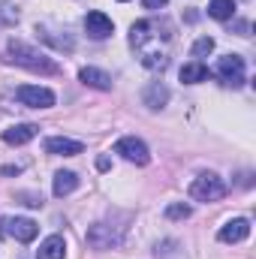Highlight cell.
<instances>
[{"label":"cell","mask_w":256,"mask_h":259,"mask_svg":"<svg viewBox=\"0 0 256 259\" xmlns=\"http://www.w3.org/2000/svg\"><path fill=\"white\" fill-rule=\"evenodd\" d=\"M205 78H208V66L202 64V61H193V64L181 66V81H184V84H199V81H205Z\"/></svg>","instance_id":"2e32d148"},{"label":"cell","mask_w":256,"mask_h":259,"mask_svg":"<svg viewBox=\"0 0 256 259\" xmlns=\"http://www.w3.org/2000/svg\"><path fill=\"white\" fill-rule=\"evenodd\" d=\"M39 127L36 124H15V127L3 130V142L6 145H27L30 139H36Z\"/></svg>","instance_id":"7c38bea8"},{"label":"cell","mask_w":256,"mask_h":259,"mask_svg":"<svg viewBox=\"0 0 256 259\" xmlns=\"http://www.w3.org/2000/svg\"><path fill=\"white\" fill-rule=\"evenodd\" d=\"M75 187H78V175H75V172H58V175H55L52 190H55L58 199H61V196H69Z\"/></svg>","instance_id":"9a60e30c"},{"label":"cell","mask_w":256,"mask_h":259,"mask_svg":"<svg viewBox=\"0 0 256 259\" xmlns=\"http://www.w3.org/2000/svg\"><path fill=\"white\" fill-rule=\"evenodd\" d=\"M15 97L21 106H30V109H52L55 106V91L39 88V84H21L15 91Z\"/></svg>","instance_id":"277c9868"},{"label":"cell","mask_w":256,"mask_h":259,"mask_svg":"<svg viewBox=\"0 0 256 259\" xmlns=\"http://www.w3.org/2000/svg\"><path fill=\"white\" fill-rule=\"evenodd\" d=\"M142 64L148 66V69H166L169 58L163 52H142Z\"/></svg>","instance_id":"ffe728a7"},{"label":"cell","mask_w":256,"mask_h":259,"mask_svg":"<svg viewBox=\"0 0 256 259\" xmlns=\"http://www.w3.org/2000/svg\"><path fill=\"white\" fill-rule=\"evenodd\" d=\"M190 214H193V208L184 205V202H172V205L166 208V217H169V220H187Z\"/></svg>","instance_id":"7402d4cb"},{"label":"cell","mask_w":256,"mask_h":259,"mask_svg":"<svg viewBox=\"0 0 256 259\" xmlns=\"http://www.w3.org/2000/svg\"><path fill=\"white\" fill-rule=\"evenodd\" d=\"M166 100H169V88L160 84V81H151V84L142 91V103H145L148 109H163Z\"/></svg>","instance_id":"4fadbf2b"},{"label":"cell","mask_w":256,"mask_h":259,"mask_svg":"<svg viewBox=\"0 0 256 259\" xmlns=\"http://www.w3.org/2000/svg\"><path fill=\"white\" fill-rule=\"evenodd\" d=\"M78 78H81V84H88V88L112 91V75L103 72V69H97V66H81V69H78Z\"/></svg>","instance_id":"8fae6325"},{"label":"cell","mask_w":256,"mask_h":259,"mask_svg":"<svg viewBox=\"0 0 256 259\" xmlns=\"http://www.w3.org/2000/svg\"><path fill=\"white\" fill-rule=\"evenodd\" d=\"M18 24V9L12 3H0V30L3 27H15Z\"/></svg>","instance_id":"d6986e66"},{"label":"cell","mask_w":256,"mask_h":259,"mask_svg":"<svg viewBox=\"0 0 256 259\" xmlns=\"http://www.w3.org/2000/svg\"><path fill=\"white\" fill-rule=\"evenodd\" d=\"M142 3H145V9H163L169 0H142Z\"/></svg>","instance_id":"603a6c76"},{"label":"cell","mask_w":256,"mask_h":259,"mask_svg":"<svg viewBox=\"0 0 256 259\" xmlns=\"http://www.w3.org/2000/svg\"><path fill=\"white\" fill-rule=\"evenodd\" d=\"M223 196H226V184H223V178H217L214 172H205V175L193 178L190 199H196V202H217V199H223Z\"/></svg>","instance_id":"7a4b0ae2"},{"label":"cell","mask_w":256,"mask_h":259,"mask_svg":"<svg viewBox=\"0 0 256 259\" xmlns=\"http://www.w3.org/2000/svg\"><path fill=\"white\" fill-rule=\"evenodd\" d=\"M84 145L78 139H66V136H49L46 139V154H58V157H75L81 154Z\"/></svg>","instance_id":"9c48e42d"},{"label":"cell","mask_w":256,"mask_h":259,"mask_svg":"<svg viewBox=\"0 0 256 259\" xmlns=\"http://www.w3.org/2000/svg\"><path fill=\"white\" fill-rule=\"evenodd\" d=\"M36 33H39V36H42L46 42H52L55 49H61V52H72V46H75V42H72L69 36H55L52 30H46V27H39V24H36Z\"/></svg>","instance_id":"ac0fdd59"},{"label":"cell","mask_w":256,"mask_h":259,"mask_svg":"<svg viewBox=\"0 0 256 259\" xmlns=\"http://www.w3.org/2000/svg\"><path fill=\"white\" fill-rule=\"evenodd\" d=\"M211 52H214V39H211V36H199V39L193 42V52H190V55L199 61V58H205V55H211Z\"/></svg>","instance_id":"44dd1931"},{"label":"cell","mask_w":256,"mask_h":259,"mask_svg":"<svg viewBox=\"0 0 256 259\" xmlns=\"http://www.w3.org/2000/svg\"><path fill=\"white\" fill-rule=\"evenodd\" d=\"M121 3H127V0H121Z\"/></svg>","instance_id":"d4e9b609"},{"label":"cell","mask_w":256,"mask_h":259,"mask_svg":"<svg viewBox=\"0 0 256 259\" xmlns=\"http://www.w3.org/2000/svg\"><path fill=\"white\" fill-rule=\"evenodd\" d=\"M64 256H66V241L61 235H49L36 250V259H64Z\"/></svg>","instance_id":"5bb4252c"},{"label":"cell","mask_w":256,"mask_h":259,"mask_svg":"<svg viewBox=\"0 0 256 259\" xmlns=\"http://www.w3.org/2000/svg\"><path fill=\"white\" fill-rule=\"evenodd\" d=\"M3 232H6V235H12L15 241L27 244V241H33V238H36L39 226H36L30 217H6V220H3Z\"/></svg>","instance_id":"8992f818"},{"label":"cell","mask_w":256,"mask_h":259,"mask_svg":"<svg viewBox=\"0 0 256 259\" xmlns=\"http://www.w3.org/2000/svg\"><path fill=\"white\" fill-rule=\"evenodd\" d=\"M88 244H91L94 250H112V247L121 244V235H118L112 226H106V223H94V226L88 229Z\"/></svg>","instance_id":"52a82bcc"},{"label":"cell","mask_w":256,"mask_h":259,"mask_svg":"<svg viewBox=\"0 0 256 259\" xmlns=\"http://www.w3.org/2000/svg\"><path fill=\"white\" fill-rule=\"evenodd\" d=\"M21 172V166H3V175H18Z\"/></svg>","instance_id":"cb8c5ba5"},{"label":"cell","mask_w":256,"mask_h":259,"mask_svg":"<svg viewBox=\"0 0 256 259\" xmlns=\"http://www.w3.org/2000/svg\"><path fill=\"white\" fill-rule=\"evenodd\" d=\"M247 235H250V220H247V217L226 220V223L220 226V232H217V238H220L223 244H238V241H244Z\"/></svg>","instance_id":"ba28073f"},{"label":"cell","mask_w":256,"mask_h":259,"mask_svg":"<svg viewBox=\"0 0 256 259\" xmlns=\"http://www.w3.org/2000/svg\"><path fill=\"white\" fill-rule=\"evenodd\" d=\"M208 15L217 21H229L235 15V0H211L208 3Z\"/></svg>","instance_id":"e0dca14e"},{"label":"cell","mask_w":256,"mask_h":259,"mask_svg":"<svg viewBox=\"0 0 256 259\" xmlns=\"http://www.w3.org/2000/svg\"><path fill=\"white\" fill-rule=\"evenodd\" d=\"M6 55H9L12 64L24 66V69H30V72H39V75H58V72H61V66L55 64L49 55H42L39 49H33V46H27V42H21V39H9Z\"/></svg>","instance_id":"6da1fadb"},{"label":"cell","mask_w":256,"mask_h":259,"mask_svg":"<svg viewBox=\"0 0 256 259\" xmlns=\"http://www.w3.org/2000/svg\"><path fill=\"white\" fill-rule=\"evenodd\" d=\"M115 154H121L127 163H136V166H148V160H151L148 145H145L142 139H136V136L118 139V142H115Z\"/></svg>","instance_id":"3957f363"},{"label":"cell","mask_w":256,"mask_h":259,"mask_svg":"<svg viewBox=\"0 0 256 259\" xmlns=\"http://www.w3.org/2000/svg\"><path fill=\"white\" fill-rule=\"evenodd\" d=\"M84 30H88L94 39H106V36H112L115 24H112V18H109L106 12H88V15H84Z\"/></svg>","instance_id":"30bf717a"},{"label":"cell","mask_w":256,"mask_h":259,"mask_svg":"<svg viewBox=\"0 0 256 259\" xmlns=\"http://www.w3.org/2000/svg\"><path fill=\"white\" fill-rule=\"evenodd\" d=\"M217 78L226 84V88H241L244 84V61L238 58V55H226V58H220V64H217Z\"/></svg>","instance_id":"5b68a950"}]
</instances>
